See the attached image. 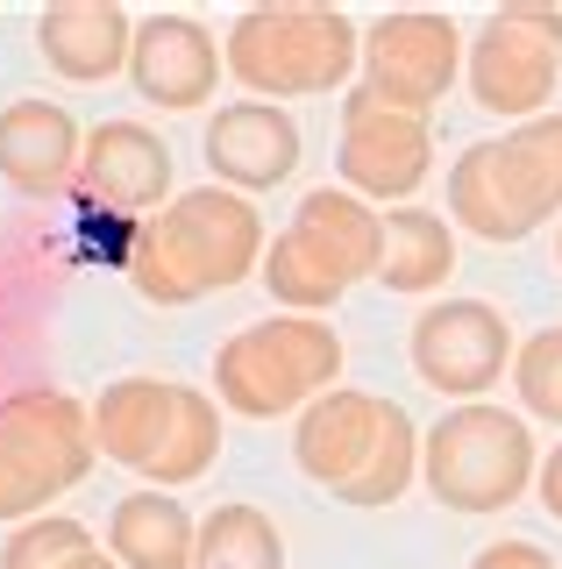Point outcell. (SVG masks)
Returning <instances> with one entry per match:
<instances>
[{
  "mask_svg": "<svg viewBox=\"0 0 562 569\" xmlns=\"http://www.w3.org/2000/svg\"><path fill=\"white\" fill-rule=\"evenodd\" d=\"M463 58L470 43L449 14H378L363 29V86L384 107L420 114V121L449 100V86L463 79Z\"/></svg>",
  "mask_w": 562,
  "mask_h": 569,
  "instance_id": "9",
  "label": "cell"
},
{
  "mask_svg": "<svg viewBox=\"0 0 562 569\" xmlns=\"http://www.w3.org/2000/svg\"><path fill=\"white\" fill-rule=\"evenodd\" d=\"M228 58L214 50V29L192 14H143L136 22V50H129V79L157 114H192L214 100Z\"/></svg>",
  "mask_w": 562,
  "mask_h": 569,
  "instance_id": "13",
  "label": "cell"
},
{
  "mask_svg": "<svg viewBox=\"0 0 562 569\" xmlns=\"http://www.w3.org/2000/svg\"><path fill=\"white\" fill-rule=\"evenodd\" d=\"M342 378V335L313 313H271L235 328L214 356V391L242 420H278L307 413L321 391Z\"/></svg>",
  "mask_w": 562,
  "mask_h": 569,
  "instance_id": "5",
  "label": "cell"
},
{
  "mask_svg": "<svg viewBox=\"0 0 562 569\" xmlns=\"http://www.w3.org/2000/svg\"><path fill=\"white\" fill-rule=\"evenodd\" d=\"M221 58L257 100L335 93L363 71V29L335 8H250L228 22Z\"/></svg>",
  "mask_w": 562,
  "mask_h": 569,
  "instance_id": "4",
  "label": "cell"
},
{
  "mask_svg": "<svg viewBox=\"0 0 562 569\" xmlns=\"http://www.w3.org/2000/svg\"><path fill=\"white\" fill-rule=\"evenodd\" d=\"M384 406H392V399H378V391L335 385V391H321V399L292 420V456H300L307 485H321V491L342 498L363 470H371L378 435H384Z\"/></svg>",
  "mask_w": 562,
  "mask_h": 569,
  "instance_id": "14",
  "label": "cell"
},
{
  "mask_svg": "<svg viewBox=\"0 0 562 569\" xmlns=\"http://www.w3.org/2000/svg\"><path fill=\"white\" fill-rule=\"evenodd\" d=\"M342 186L357 200H413L420 178L434 171V129L420 114L384 107L371 86L342 100V142H335Z\"/></svg>",
  "mask_w": 562,
  "mask_h": 569,
  "instance_id": "11",
  "label": "cell"
},
{
  "mask_svg": "<svg viewBox=\"0 0 562 569\" xmlns=\"http://www.w3.org/2000/svg\"><path fill=\"white\" fill-rule=\"evenodd\" d=\"M513 385H520V406H526L534 420L555 413V391H562V328L526 335L520 356H513Z\"/></svg>",
  "mask_w": 562,
  "mask_h": 569,
  "instance_id": "25",
  "label": "cell"
},
{
  "mask_svg": "<svg viewBox=\"0 0 562 569\" xmlns=\"http://www.w3.org/2000/svg\"><path fill=\"white\" fill-rule=\"evenodd\" d=\"M534 470H541V449L526 435V420L491 399L449 406L420 435V485L449 512H505L513 498L534 491Z\"/></svg>",
  "mask_w": 562,
  "mask_h": 569,
  "instance_id": "6",
  "label": "cell"
},
{
  "mask_svg": "<svg viewBox=\"0 0 562 569\" xmlns=\"http://www.w3.org/2000/svg\"><path fill=\"white\" fill-rule=\"evenodd\" d=\"M455 271V221L428 207H392L384 213V257H378V284L384 292H434Z\"/></svg>",
  "mask_w": 562,
  "mask_h": 569,
  "instance_id": "20",
  "label": "cell"
},
{
  "mask_svg": "<svg viewBox=\"0 0 562 569\" xmlns=\"http://www.w3.org/2000/svg\"><path fill=\"white\" fill-rule=\"evenodd\" d=\"M79 556H93V527L72 512H37L0 541V569H64Z\"/></svg>",
  "mask_w": 562,
  "mask_h": 569,
  "instance_id": "24",
  "label": "cell"
},
{
  "mask_svg": "<svg viewBox=\"0 0 562 569\" xmlns=\"http://www.w3.org/2000/svg\"><path fill=\"white\" fill-rule=\"evenodd\" d=\"M513 328L491 299H434L428 313L413 320V370L428 391L442 399H484L499 385V370H513Z\"/></svg>",
  "mask_w": 562,
  "mask_h": 569,
  "instance_id": "10",
  "label": "cell"
},
{
  "mask_svg": "<svg viewBox=\"0 0 562 569\" xmlns=\"http://www.w3.org/2000/svg\"><path fill=\"white\" fill-rule=\"evenodd\" d=\"M93 456V406L43 385L0 399V520H37L50 498L86 485Z\"/></svg>",
  "mask_w": 562,
  "mask_h": 569,
  "instance_id": "7",
  "label": "cell"
},
{
  "mask_svg": "<svg viewBox=\"0 0 562 569\" xmlns=\"http://www.w3.org/2000/svg\"><path fill=\"white\" fill-rule=\"evenodd\" d=\"M534 491H541V506H549L555 520H562V441H555L549 456H541V470H534Z\"/></svg>",
  "mask_w": 562,
  "mask_h": 569,
  "instance_id": "27",
  "label": "cell"
},
{
  "mask_svg": "<svg viewBox=\"0 0 562 569\" xmlns=\"http://www.w3.org/2000/svg\"><path fill=\"white\" fill-rule=\"evenodd\" d=\"M192 569H285V533L271 527L263 506H214L200 520V556Z\"/></svg>",
  "mask_w": 562,
  "mask_h": 569,
  "instance_id": "21",
  "label": "cell"
},
{
  "mask_svg": "<svg viewBox=\"0 0 562 569\" xmlns=\"http://www.w3.org/2000/svg\"><path fill=\"white\" fill-rule=\"evenodd\" d=\"M555 263H562V228H555Z\"/></svg>",
  "mask_w": 562,
  "mask_h": 569,
  "instance_id": "30",
  "label": "cell"
},
{
  "mask_svg": "<svg viewBox=\"0 0 562 569\" xmlns=\"http://www.w3.org/2000/svg\"><path fill=\"white\" fill-rule=\"evenodd\" d=\"M549 420H562V391H555V413H549Z\"/></svg>",
  "mask_w": 562,
  "mask_h": 569,
  "instance_id": "29",
  "label": "cell"
},
{
  "mask_svg": "<svg viewBox=\"0 0 562 569\" xmlns=\"http://www.w3.org/2000/svg\"><path fill=\"white\" fill-rule=\"evenodd\" d=\"M37 50L58 79L72 86H108L114 71H129L136 50V14H121L114 0H64V8L37 14Z\"/></svg>",
  "mask_w": 562,
  "mask_h": 569,
  "instance_id": "17",
  "label": "cell"
},
{
  "mask_svg": "<svg viewBox=\"0 0 562 569\" xmlns=\"http://www.w3.org/2000/svg\"><path fill=\"white\" fill-rule=\"evenodd\" d=\"M171 420H179V385L164 378H114L93 399V449L108 462H129V470H157L171 441Z\"/></svg>",
  "mask_w": 562,
  "mask_h": 569,
  "instance_id": "18",
  "label": "cell"
},
{
  "mask_svg": "<svg viewBox=\"0 0 562 569\" xmlns=\"http://www.w3.org/2000/svg\"><path fill=\"white\" fill-rule=\"evenodd\" d=\"M470 100L484 114H513L534 121L549 114L555 79H562V8H499L484 14L478 36H470V58H463Z\"/></svg>",
  "mask_w": 562,
  "mask_h": 569,
  "instance_id": "8",
  "label": "cell"
},
{
  "mask_svg": "<svg viewBox=\"0 0 562 569\" xmlns=\"http://www.w3.org/2000/svg\"><path fill=\"white\" fill-rule=\"evenodd\" d=\"M470 569H555V556L541 541H491V548H478Z\"/></svg>",
  "mask_w": 562,
  "mask_h": 569,
  "instance_id": "26",
  "label": "cell"
},
{
  "mask_svg": "<svg viewBox=\"0 0 562 569\" xmlns=\"http://www.w3.org/2000/svg\"><path fill=\"white\" fill-rule=\"evenodd\" d=\"M263 263V213L228 186L179 192L157 221L129 236V284L150 307H192L207 292H228Z\"/></svg>",
  "mask_w": 562,
  "mask_h": 569,
  "instance_id": "1",
  "label": "cell"
},
{
  "mask_svg": "<svg viewBox=\"0 0 562 569\" xmlns=\"http://www.w3.org/2000/svg\"><path fill=\"white\" fill-rule=\"evenodd\" d=\"M384 257V213L349 186H321L292 207L285 236L263 249V292L292 313H328L349 284H371Z\"/></svg>",
  "mask_w": 562,
  "mask_h": 569,
  "instance_id": "3",
  "label": "cell"
},
{
  "mask_svg": "<svg viewBox=\"0 0 562 569\" xmlns=\"http://www.w3.org/2000/svg\"><path fill=\"white\" fill-rule=\"evenodd\" d=\"M86 157V129L72 121V107L58 100H14L0 107V178L22 200H50L79 178Z\"/></svg>",
  "mask_w": 562,
  "mask_h": 569,
  "instance_id": "16",
  "label": "cell"
},
{
  "mask_svg": "<svg viewBox=\"0 0 562 569\" xmlns=\"http://www.w3.org/2000/svg\"><path fill=\"white\" fill-rule=\"evenodd\" d=\"M108 556L121 569H192L200 556V520L171 491H129L108 512Z\"/></svg>",
  "mask_w": 562,
  "mask_h": 569,
  "instance_id": "19",
  "label": "cell"
},
{
  "mask_svg": "<svg viewBox=\"0 0 562 569\" xmlns=\"http://www.w3.org/2000/svg\"><path fill=\"white\" fill-rule=\"evenodd\" d=\"M72 192L93 213H114V221H136V213H164L171 200V142L143 129V121H100L86 129V157H79V178Z\"/></svg>",
  "mask_w": 562,
  "mask_h": 569,
  "instance_id": "12",
  "label": "cell"
},
{
  "mask_svg": "<svg viewBox=\"0 0 562 569\" xmlns=\"http://www.w3.org/2000/svg\"><path fill=\"white\" fill-rule=\"evenodd\" d=\"M420 477V427L407 406H384V435H378V456H371V470L357 477V485L342 491V506H363V512H384V506H399L407 498V485Z\"/></svg>",
  "mask_w": 562,
  "mask_h": 569,
  "instance_id": "22",
  "label": "cell"
},
{
  "mask_svg": "<svg viewBox=\"0 0 562 569\" xmlns=\"http://www.w3.org/2000/svg\"><path fill=\"white\" fill-rule=\"evenodd\" d=\"M562 213V114H534L505 136H484L449 171V221L484 242H526Z\"/></svg>",
  "mask_w": 562,
  "mask_h": 569,
  "instance_id": "2",
  "label": "cell"
},
{
  "mask_svg": "<svg viewBox=\"0 0 562 569\" xmlns=\"http://www.w3.org/2000/svg\"><path fill=\"white\" fill-rule=\"evenodd\" d=\"M207 171L228 192H271L300 171V121L278 100H235L207 121Z\"/></svg>",
  "mask_w": 562,
  "mask_h": 569,
  "instance_id": "15",
  "label": "cell"
},
{
  "mask_svg": "<svg viewBox=\"0 0 562 569\" xmlns=\"http://www.w3.org/2000/svg\"><path fill=\"white\" fill-rule=\"evenodd\" d=\"M214 456H221V406L207 399V391L179 385V420H171V441H164V456H157L150 477L164 491H179V485L214 470Z\"/></svg>",
  "mask_w": 562,
  "mask_h": 569,
  "instance_id": "23",
  "label": "cell"
},
{
  "mask_svg": "<svg viewBox=\"0 0 562 569\" xmlns=\"http://www.w3.org/2000/svg\"><path fill=\"white\" fill-rule=\"evenodd\" d=\"M64 569H121L114 556H100V548H93V556H79V562H64Z\"/></svg>",
  "mask_w": 562,
  "mask_h": 569,
  "instance_id": "28",
  "label": "cell"
}]
</instances>
